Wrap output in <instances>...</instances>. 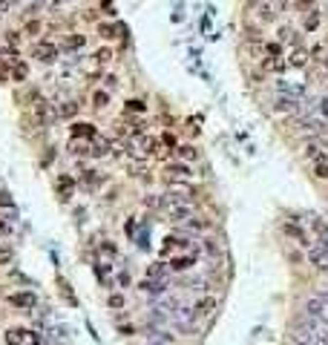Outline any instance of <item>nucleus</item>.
<instances>
[{
    "label": "nucleus",
    "instance_id": "nucleus-45",
    "mask_svg": "<svg viewBox=\"0 0 328 345\" xmlns=\"http://www.w3.org/2000/svg\"><path fill=\"white\" fill-rule=\"evenodd\" d=\"M296 6H299V9H311V6H314V0H296Z\"/></svg>",
    "mask_w": 328,
    "mask_h": 345
},
{
    "label": "nucleus",
    "instance_id": "nucleus-27",
    "mask_svg": "<svg viewBox=\"0 0 328 345\" xmlns=\"http://www.w3.org/2000/svg\"><path fill=\"white\" fill-rule=\"evenodd\" d=\"M279 43H299V37H296V32L294 29H288V26H282V29H279Z\"/></svg>",
    "mask_w": 328,
    "mask_h": 345
},
{
    "label": "nucleus",
    "instance_id": "nucleus-26",
    "mask_svg": "<svg viewBox=\"0 0 328 345\" xmlns=\"http://www.w3.org/2000/svg\"><path fill=\"white\" fill-rule=\"evenodd\" d=\"M179 156H182V161H196L199 150L193 147V144H184V147H179Z\"/></svg>",
    "mask_w": 328,
    "mask_h": 345
},
{
    "label": "nucleus",
    "instance_id": "nucleus-34",
    "mask_svg": "<svg viewBox=\"0 0 328 345\" xmlns=\"http://www.w3.org/2000/svg\"><path fill=\"white\" fill-rule=\"evenodd\" d=\"M95 61H98V66L109 63L112 61V49H98V52H95Z\"/></svg>",
    "mask_w": 328,
    "mask_h": 345
},
{
    "label": "nucleus",
    "instance_id": "nucleus-25",
    "mask_svg": "<svg viewBox=\"0 0 328 345\" xmlns=\"http://www.w3.org/2000/svg\"><path fill=\"white\" fill-rule=\"evenodd\" d=\"M265 66H268L271 72H285V69H288V58H268Z\"/></svg>",
    "mask_w": 328,
    "mask_h": 345
},
{
    "label": "nucleus",
    "instance_id": "nucleus-49",
    "mask_svg": "<svg viewBox=\"0 0 328 345\" xmlns=\"http://www.w3.org/2000/svg\"><path fill=\"white\" fill-rule=\"evenodd\" d=\"M326 69H328V58H326Z\"/></svg>",
    "mask_w": 328,
    "mask_h": 345
},
{
    "label": "nucleus",
    "instance_id": "nucleus-22",
    "mask_svg": "<svg viewBox=\"0 0 328 345\" xmlns=\"http://www.w3.org/2000/svg\"><path fill=\"white\" fill-rule=\"evenodd\" d=\"M92 107H95V109H107V107H109V92H107V90L92 92Z\"/></svg>",
    "mask_w": 328,
    "mask_h": 345
},
{
    "label": "nucleus",
    "instance_id": "nucleus-1",
    "mask_svg": "<svg viewBox=\"0 0 328 345\" xmlns=\"http://www.w3.org/2000/svg\"><path fill=\"white\" fill-rule=\"evenodd\" d=\"M193 196H196V193H193V187H190L187 182H167L164 201H170V204H190Z\"/></svg>",
    "mask_w": 328,
    "mask_h": 345
},
{
    "label": "nucleus",
    "instance_id": "nucleus-40",
    "mask_svg": "<svg viewBox=\"0 0 328 345\" xmlns=\"http://www.w3.org/2000/svg\"><path fill=\"white\" fill-rule=\"evenodd\" d=\"M61 291H64V296H66V302H69V305H75V296H72V291H69V285L64 282V279H61Z\"/></svg>",
    "mask_w": 328,
    "mask_h": 345
},
{
    "label": "nucleus",
    "instance_id": "nucleus-8",
    "mask_svg": "<svg viewBox=\"0 0 328 345\" xmlns=\"http://www.w3.org/2000/svg\"><path fill=\"white\" fill-rule=\"evenodd\" d=\"M216 305H219V299H216V296H210V293H204L196 305H193V311H196L199 319H207V316H213Z\"/></svg>",
    "mask_w": 328,
    "mask_h": 345
},
{
    "label": "nucleus",
    "instance_id": "nucleus-46",
    "mask_svg": "<svg viewBox=\"0 0 328 345\" xmlns=\"http://www.w3.org/2000/svg\"><path fill=\"white\" fill-rule=\"evenodd\" d=\"M124 230H127V236H132V230H135V221H127V224H124Z\"/></svg>",
    "mask_w": 328,
    "mask_h": 345
},
{
    "label": "nucleus",
    "instance_id": "nucleus-20",
    "mask_svg": "<svg viewBox=\"0 0 328 345\" xmlns=\"http://www.w3.org/2000/svg\"><path fill=\"white\" fill-rule=\"evenodd\" d=\"M305 156L311 158L314 164H320V161H326V150L320 144H305Z\"/></svg>",
    "mask_w": 328,
    "mask_h": 345
},
{
    "label": "nucleus",
    "instance_id": "nucleus-4",
    "mask_svg": "<svg viewBox=\"0 0 328 345\" xmlns=\"http://www.w3.org/2000/svg\"><path fill=\"white\" fill-rule=\"evenodd\" d=\"M32 58H37L40 63H52L58 61V46L52 40H37L32 46Z\"/></svg>",
    "mask_w": 328,
    "mask_h": 345
},
{
    "label": "nucleus",
    "instance_id": "nucleus-28",
    "mask_svg": "<svg viewBox=\"0 0 328 345\" xmlns=\"http://www.w3.org/2000/svg\"><path fill=\"white\" fill-rule=\"evenodd\" d=\"M15 262V248L12 245H0V265H12Z\"/></svg>",
    "mask_w": 328,
    "mask_h": 345
},
{
    "label": "nucleus",
    "instance_id": "nucleus-41",
    "mask_svg": "<svg viewBox=\"0 0 328 345\" xmlns=\"http://www.w3.org/2000/svg\"><path fill=\"white\" fill-rule=\"evenodd\" d=\"M104 87H107V92H109V90H115V87H118L115 75H107V78H104Z\"/></svg>",
    "mask_w": 328,
    "mask_h": 345
},
{
    "label": "nucleus",
    "instance_id": "nucleus-3",
    "mask_svg": "<svg viewBox=\"0 0 328 345\" xmlns=\"http://www.w3.org/2000/svg\"><path fill=\"white\" fill-rule=\"evenodd\" d=\"M164 179L167 182H190L193 170L187 161H170V164H164Z\"/></svg>",
    "mask_w": 328,
    "mask_h": 345
},
{
    "label": "nucleus",
    "instance_id": "nucleus-12",
    "mask_svg": "<svg viewBox=\"0 0 328 345\" xmlns=\"http://www.w3.org/2000/svg\"><path fill=\"white\" fill-rule=\"evenodd\" d=\"M311 230H314V236H317V245H323L328 251V224L320 219V216H314V219H311Z\"/></svg>",
    "mask_w": 328,
    "mask_h": 345
},
{
    "label": "nucleus",
    "instance_id": "nucleus-47",
    "mask_svg": "<svg viewBox=\"0 0 328 345\" xmlns=\"http://www.w3.org/2000/svg\"><path fill=\"white\" fill-rule=\"evenodd\" d=\"M320 112H323V115H328V101H320Z\"/></svg>",
    "mask_w": 328,
    "mask_h": 345
},
{
    "label": "nucleus",
    "instance_id": "nucleus-44",
    "mask_svg": "<svg viewBox=\"0 0 328 345\" xmlns=\"http://www.w3.org/2000/svg\"><path fill=\"white\" fill-rule=\"evenodd\" d=\"M176 248H179V251H187V248H190V242H187V239H176Z\"/></svg>",
    "mask_w": 328,
    "mask_h": 345
},
{
    "label": "nucleus",
    "instance_id": "nucleus-7",
    "mask_svg": "<svg viewBox=\"0 0 328 345\" xmlns=\"http://www.w3.org/2000/svg\"><path fill=\"white\" fill-rule=\"evenodd\" d=\"M164 210H167V219L170 221L193 219V207H190V204H170V201H164Z\"/></svg>",
    "mask_w": 328,
    "mask_h": 345
},
{
    "label": "nucleus",
    "instance_id": "nucleus-42",
    "mask_svg": "<svg viewBox=\"0 0 328 345\" xmlns=\"http://www.w3.org/2000/svg\"><path fill=\"white\" fill-rule=\"evenodd\" d=\"M162 144H164V147H176V135H173V132H164Z\"/></svg>",
    "mask_w": 328,
    "mask_h": 345
},
{
    "label": "nucleus",
    "instance_id": "nucleus-43",
    "mask_svg": "<svg viewBox=\"0 0 328 345\" xmlns=\"http://www.w3.org/2000/svg\"><path fill=\"white\" fill-rule=\"evenodd\" d=\"M204 248H207V253H219V248L213 245V239H204Z\"/></svg>",
    "mask_w": 328,
    "mask_h": 345
},
{
    "label": "nucleus",
    "instance_id": "nucleus-6",
    "mask_svg": "<svg viewBox=\"0 0 328 345\" xmlns=\"http://www.w3.org/2000/svg\"><path fill=\"white\" fill-rule=\"evenodd\" d=\"M32 109H35V118H37V124H40V127L52 124V121H55V115H58V112H52V107H49L43 98H35Z\"/></svg>",
    "mask_w": 328,
    "mask_h": 345
},
{
    "label": "nucleus",
    "instance_id": "nucleus-35",
    "mask_svg": "<svg viewBox=\"0 0 328 345\" xmlns=\"http://www.w3.org/2000/svg\"><path fill=\"white\" fill-rule=\"evenodd\" d=\"M147 107H144V101H138V98H132V101H127V112H144Z\"/></svg>",
    "mask_w": 328,
    "mask_h": 345
},
{
    "label": "nucleus",
    "instance_id": "nucleus-18",
    "mask_svg": "<svg viewBox=\"0 0 328 345\" xmlns=\"http://www.w3.org/2000/svg\"><path fill=\"white\" fill-rule=\"evenodd\" d=\"M55 112H58V118H75L78 115V104L75 101H64V104L55 107Z\"/></svg>",
    "mask_w": 328,
    "mask_h": 345
},
{
    "label": "nucleus",
    "instance_id": "nucleus-19",
    "mask_svg": "<svg viewBox=\"0 0 328 345\" xmlns=\"http://www.w3.org/2000/svg\"><path fill=\"white\" fill-rule=\"evenodd\" d=\"M276 109H279V112L299 115V101H294V98H279V101H276Z\"/></svg>",
    "mask_w": 328,
    "mask_h": 345
},
{
    "label": "nucleus",
    "instance_id": "nucleus-29",
    "mask_svg": "<svg viewBox=\"0 0 328 345\" xmlns=\"http://www.w3.org/2000/svg\"><path fill=\"white\" fill-rule=\"evenodd\" d=\"M84 43H87V37H84V35H69V37L64 40L66 49H81Z\"/></svg>",
    "mask_w": 328,
    "mask_h": 345
},
{
    "label": "nucleus",
    "instance_id": "nucleus-2",
    "mask_svg": "<svg viewBox=\"0 0 328 345\" xmlns=\"http://www.w3.org/2000/svg\"><path fill=\"white\" fill-rule=\"evenodd\" d=\"M3 337H6V345H40V334H35L29 328H9Z\"/></svg>",
    "mask_w": 328,
    "mask_h": 345
},
{
    "label": "nucleus",
    "instance_id": "nucleus-32",
    "mask_svg": "<svg viewBox=\"0 0 328 345\" xmlns=\"http://www.w3.org/2000/svg\"><path fill=\"white\" fill-rule=\"evenodd\" d=\"M314 176H317L320 182H328V161H320V164H314Z\"/></svg>",
    "mask_w": 328,
    "mask_h": 345
},
{
    "label": "nucleus",
    "instance_id": "nucleus-5",
    "mask_svg": "<svg viewBox=\"0 0 328 345\" xmlns=\"http://www.w3.org/2000/svg\"><path fill=\"white\" fill-rule=\"evenodd\" d=\"M9 305L18 311H32V308H37V296L32 291H18V293H9Z\"/></svg>",
    "mask_w": 328,
    "mask_h": 345
},
{
    "label": "nucleus",
    "instance_id": "nucleus-48",
    "mask_svg": "<svg viewBox=\"0 0 328 345\" xmlns=\"http://www.w3.org/2000/svg\"><path fill=\"white\" fill-rule=\"evenodd\" d=\"M248 3H251V6H259V0H248Z\"/></svg>",
    "mask_w": 328,
    "mask_h": 345
},
{
    "label": "nucleus",
    "instance_id": "nucleus-15",
    "mask_svg": "<svg viewBox=\"0 0 328 345\" xmlns=\"http://www.w3.org/2000/svg\"><path fill=\"white\" fill-rule=\"evenodd\" d=\"M72 190H75L72 176H58V193H61V199H64V201H69V199H72Z\"/></svg>",
    "mask_w": 328,
    "mask_h": 345
},
{
    "label": "nucleus",
    "instance_id": "nucleus-24",
    "mask_svg": "<svg viewBox=\"0 0 328 345\" xmlns=\"http://www.w3.org/2000/svg\"><path fill=\"white\" fill-rule=\"evenodd\" d=\"M118 32H124V26H107V23H101V26H98V35L104 37V40L118 37Z\"/></svg>",
    "mask_w": 328,
    "mask_h": 345
},
{
    "label": "nucleus",
    "instance_id": "nucleus-23",
    "mask_svg": "<svg viewBox=\"0 0 328 345\" xmlns=\"http://www.w3.org/2000/svg\"><path fill=\"white\" fill-rule=\"evenodd\" d=\"M317 29H320V12L311 9V12L305 15V32H317Z\"/></svg>",
    "mask_w": 328,
    "mask_h": 345
},
{
    "label": "nucleus",
    "instance_id": "nucleus-16",
    "mask_svg": "<svg viewBox=\"0 0 328 345\" xmlns=\"http://www.w3.org/2000/svg\"><path fill=\"white\" fill-rule=\"evenodd\" d=\"M193 256H176L173 262H170V271H176V273H184V271H190L193 268Z\"/></svg>",
    "mask_w": 328,
    "mask_h": 345
},
{
    "label": "nucleus",
    "instance_id": "nucleus-38",
    "mask_svg": "<svg viewBox=\"0 0 328 345\" xmlns=\"http://www.w3.org/2000/svg\"><path fill=\"white\" fill-rule=\"evenodd\" d=\"M6 43L18 49V43H20V32H6Z\"/></svg>",
    "mask_w": 328,
    "mask_h": 345
},
{
    "label": "nucleus",
    "instance_id": "nucleus-9",
    "mask_svg": "<svg viewBox=\"0 0 328 345\" xmlns=\"http://www.w3.org/2000/svg\"><path fill=\"white\" fill-rule=\"evenodd\" d=\"M72 138L95 141V138H98V129H95V124H90V121H75V124H72Z\"/></svg>",
    "mask_w": 328,
    "mask_h": 345
},
{
    "label": "nucleus",
    "instance_id": "nucleus-21",
    "mask_svg": "<svg viewBox=\"0 0 328 345\" xmlns=\"http://www.w3.org/2000/svg\"><path fill=\"white\" fill-rule=\"evenodd\" d=\"M256 12H259V20H262V23H273V20H276V12H273L271 3H259Z\"/></svg>",
    "mask_w": 328,
    "mask_h": 345
},
{
    "label": "nucleus",
    "instance_id": "nucleus-36",
    "mask_svg": "<svg viewBox=\"0 0 328 345\" xmlns=\"http://www.w3.org/2000/svg\"><path fill=\"white\" fill-rule=\"evenodd\" d=\"M265 52H268L271 58H282V46H279V43H265Z\"/></svg>",
    "mask_w": 328,
    "mask_h": 345
},
{
    "label": "nucleus",
    "instance_id": "nucleus-37",
    "mask_svg": "<svg viewBox=\"0 0 328 345\" xmlns=\"http://www.w3.org/2000/svg\"><path fill=\"white\" fill-rule=\"evenodd\" d=\"M187 227H190V230H207L210 221L207 219H193V221H187Z\"/></svg>",
    "mask_w": 328,
    "mask_h": 345
},
{
    "label": "nucleus",
    "instance_id": "nucleus-31",
    "mask_svg": "<svg viewBox=\"0 0 328 345\" xmlns=\"http://www.w3.org/2000/svg\"><path fill=\"white\" fill-rule=\"evenodd\" d=\"M40 29H43V23H40V20H35V18H32V20L26 23V29H23V32H26L29 37H37V35H40Z\"/></svg>",
    "mask_w": 328,
    "mask_h": 345
},
{
    "label": "nucleus",
    "instance_id": "nucleus-11",
    "mask_svg": "<svg viewBox=\"0 0 328 345\" xmlns=\"http://www.w3.org/2000/svg\"><path fill=\"white\" fill-rule=\"evenodd\" d=\"M308 259H311V265H314L317 271L328 273V251L323 248V245H314V248L308 251Z\"/></svg>",
    "mask_w": 328,
    "mask_h": 345
},
{
    "label": "nucleus",
    "instance_id": "nucleus-30",
    "mask_svg": "<svg viewBox=\"0 0 328 345\" xmlns=\"http://www.w3.org/2000/svg\"><path fill=\"white\" fill-rule=\"evenodd\" d=\"M147 276H150V279H164V265L162 262L150 265V268H147Z\"/></svg>",
    "mask_w": 328,
    "mask_h": 345
},
{
    "label": "nucleus",
    "instance_id": "nucleus-14",
    "mask_svg": "<svg viewBox=\"0 0 328 345\" xmlns=\"http://www.w3.org/2000/svg\"><path fill=\"white\" fill-rule=\"evenodd\" d=\"M308 58H311V55H308L305 49H299V46H296L294 52L288 55V66H294V69H305V66H308Z\"/></svg>",
    "mask_w": 328,
    "mask_h": 345
},
{
    "label": "nucleus",
    "instance_id": "nucleus-10",
    "mask_svg": "<svg viewBox=\"0 0 328 345\" xmlns=\"http://www.w3.org/2000/svg\"><path fill=\"white\" fill-rule=\"evenodd\" d=\"M173 316H176V322H179V328H182V331H193V328H196V322H199V316H196V311H193V308H179Z\"/></svg>",
    "mask_w": 328,
    "mask_h": 345
},
{
    "label": "nucleus",
    "instance_id": "nucleus-17",
    "mask_svg": "<svg viewBox=\"0 0 328 345\" xmlns=\"http://www.w3.org/2000/svg\"><path fill=\"white\" fill-rule=\"evenodd\" d=\"M26 78H29V63L18 61L15 66H12V81H15V84H23Z\"/></svg>",
    "mask_w": 328,
    "mask_h": 345
},
{
    "label": "nucleus",
    "instance_id": "nucleus-39",
    "mask_svg": "<svg viewBox=\"0 0 328 345\" xmlns=\"http://www.w3.org/2000/svg\"><path fill=\"white\" fill-rule=\"evenodd\" d=\"M144 204H147V207H164V199H159V196H147Z\"/></svg>",
    "mask_w": 328,
    "mask_h": 345
},
{
    "label": "nucleus",
    "instance_id": "nucleus-13",
    "mask_svg": "<svg viewBox=\"0 0 328 345\" xmlns=\"http://www.w3.org/2000/svg\"><path fill=\"white\" fill-rule=\"evenodd\" d=\"M282 230H285L288 236H294L299 245H311V242H308V236H305V230H302L296 221H285V224H282Z\"/></svg>",
    "mask_w": 328,
    "mask_h": 345
},
{
    "label": "nucleus",
    "instance_id": "nucleus-33",
    "mask_svg": "<svg viewBox=\"0 0 328 345\" xmlns=\"http://www.w3.org/2000/svg\"><path fill=\"white\" fill-rule=\"evenodd\" d=\"M107 305L118 311V308H124V296H121V293H109V296H107Z\"/></svg>",
    "mask_w": 328,
    "mask_h": 345
}]
</instances>
